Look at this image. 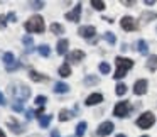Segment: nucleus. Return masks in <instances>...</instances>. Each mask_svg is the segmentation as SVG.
I'll return each mask as SVG.
<instances>
[{"mask_svg":"<svg viewBox=\"0 0 157 137\" xmlns=\"http://www.w3.org/2000/svg\"><path fill=\"white\" fill-rule=\"evenodd\" d=\"M115 65H117V71H115V75H113V78H115V80H122L123 76L127 75V71L133 66V61H132V59H127V58H117L115 59Z\"/></svg>","mask_w":157,"mask_h":137,"instance_id":"1","label":"nucleus"},{"mask_svg":"<svg viewBox=\"0 0 157 137\" xmlns=\"http://www.w3.org/2000/svg\"><path fill=\"white\" fill-rule=\"evenodd\" d=\"M25 31L29 32H44V19L41 15H34L25 22Z\"/></svg>","mask_w":157,"mask_h":137,"instance_id":"2","label":"nucleus"},{"mask_svg":"<svg viewBox=\"0 0 157 137\" xmlns=\"http://www.w3.org/2000/svg\"><path fill=\"white\" fill-rule=\"evenodd\" d=\"M12 95H14L19 102H24V100H27L29 96H31V88L25 86V85H14V88H12Z\"/></svg>","mask_w":157,"mask_h":137,"instance_id":"3","label":"nucleus"},{"mask_svg":"<svg viewBox=\"0 0 157 137\" xmlns=\"http://www.w3.org/2000/svg\"><path fill=\"white\" fill-rule=\"evenodd\" d=\"M154 122H155V117H154L152 112H145L137 119V125H139L140 129H149V127L154 125Z\"/></svg>","mask_w":157,"mask_h":137,"instance_id":"4","label":"nucleus"},{"mask_svg":"<svg viewBox=\"0 0 157 137\" xmlns=\"http://www.w3.org/2000/svg\"><path fill=\"white\" fill-rule=\"evenodd\" d=\"M128 110H130V103L128 102H120V103H117V105H115L113 113H115V117L123 119V117L128 115Z\"/></svg>","mask_w":157,"mask_h":137,"instance_id":"5","label":"nucleus"},{"mask_svg":"<svg viewBox=\"0 0 157 137\" xmlns=\"http://www.w3.org/2000/svg\"><path fill=\"white\" fill-rule=\"evenodd\" d=\"M78 34L81 36V37H85V39H90V37H93V36L96 34V29L93 27V25H83V27H79Z\"/></svg>","mask_w":157,"mask_h":137,"instance_id":"6","label":"nucleus"},{"mask_svg":"<svg viewBox=\"0 0 157 137\" xmlns=\"http://www.w3.org/2000/svg\"><path fill=\"white\" fill-rule=\"evenodd\" d=\"M120 24H122V27L125 29V31H135L137 29V22L133 21L132 17H128V15H125V17L120 21Z\"/></svg>","mask_w":157,"mask_h":137,"instance_id":"7","label":"nucleus"},{"mask_svg":"<svg viewBox=\"0 0 157 137\" xmlns=\"http://www.w3.org/2000/svg\"><path fill=\"white\" fill-rule=\"evenodd\" d=\"M79 15H81V4H76V7L73 9L71 12L66 14V19L71 21V22H78L79 21Z\"/></svg>","mask_w":157,"mask_h":137,"instance_id":"8","label":"nucleus"},{"mask_svg":"<svg viewBox=\"0 0 157 137\" xmlns=\"http://www.w3.org/2000/svg\"><path fill=\"white\" fill-rule=\"evenodd\" d=\"M145 92H147V80H139L133 85V93L135 95H144Z\"/></svg>","mask_w":157,"mask_h":137,"instance_id":"9","label":"nucleus"},{"mask_svg":"<svg viewBox=\"0 0 157 137\" xmlns=\"http://www.w3.org/2000/svg\"><path fill=\"white\" fill-rule=\"evenodd\" d=\"M113 132V123L112 122H103L101 125L98 127V135H108V134Z\"/></svg>","mask_w":157,"mask_h":137,"instance_id":"10","label":"nucleus"},{"mask_svg":"<svg viewBox=\"0 0 157 137\" xmlns=\"http://www.w3.org/2000/svg\"><path fill=\"white\" fill-rule=\"evenodd\" d=\"M7 125H9V129H10L14 134H22V132H24L22 125H21V123H19L15 119H9V120H7Z\"/></svg>","mask_w":157,"mask_h":137,"instance_id":"11","label":"nucleus"},{"mask_svg":"<svg viewBox=\"0 0 157 137\" xmlns=\"http://www.w3.org/2000/svg\"><path fill=\"white\" fill-rule=\"evenodd\" d=\"M85 59V53L83 51H73V53H69L68 54V61L69 63H79V61H83Z\"/></svg>","mask_w":157,"mask_h":137,"instance_id":"12","label":"nucleus"},{"mask_svg":"<svg viewBox=\"0 0 157 137\" xmlns=\"http://www.w3.org/2000/svg\"><path fill=\"white\" fill-rule=\"evenodd\" d=\"M103 102V96L100 95V93H93V95H90L88 98H86V105H96V103Z\"/></svg>","mask_w":157,"mask_h":137,"instance_id":"13","label":"nucleus"},{"mask_svg":"<svg viewBox=\"0 0 157 137\" xmlns=\"http://www.w3.org/2000/svg\"><path fill=\"white\" fill-rule=\"evenodd\" d=\"M68 39H61V41L58 42V54H66V51H68Z\"/></svg>","mask_w":157,"mask_h":137,"instance_id":"14","label":"nucleus"},{"mask_svg":"<svg viewBox=\"0 0 157 137\" xmlns=\"http://www.w3.org/2000/svg\"><path fill=\"white\" fill-rule=\"evenodd\" d=\"M147 68H149L150 71H155V69H157V54L149 56V61H147Z\"/></svg>","mask_w":157,"mask_h":137,"instance_id":"15","label":"nucleus"},{"mask_svg":"<svg viewBox=\"0 0 157 137\" xmlns=\"http://www.w3.org/2000/svg\"><path fill=\"white\" fill-rule=\"evenodd\" d=\"M137 51H139L140 54H147V53H149L147 42H145V41H142V39H140V41H137Z\"/></svg>","mask_w":157,"mask_h":137,"instance_id":"16","label":"nucleus"},{"mask_svg":"<svg viewBox=\"0 0 157 137\" xmlns=\"http://www.w3.org/2000/svg\"><path fill=\"white\" fill-rule=\"evenodd\" d=\"M29 76H31V80H34V81H48V76H42L41 73H37V71H31L29 73Z\"/></svg>","mask_w":157,"mask_h":137,"instance_id":"17","label":"nucleus"},{"mask_svg":"<svg viewBox=\"0 0 157 137\" xmlns=\"http://www.w3.org/2000/svg\"><path fill=\"white\" fill-rule=\"evenodd\" d=\"M4 63H5L7 68L14 66L15 65V63H14V54H12V53H5V54H4Z\"/></svg>","mask_w":157,"mask_h":137,"instance_id":"18","label":"nucleus"},{"mask_svg":"<svg viewBox=\"0 0 157 137\" xmlns=\"http://www.w3.org/2000/svg\"><path fill=\"white\" fill-rule=\"evenodd\" d=\"M69 86L66 85V83H56L54 85V92L56 93H68Z\"/></svg>","mask_w":157,"mask_h":137,"instance_id":"19","label":"nucleus"},{"mask_svg":"<svg viewBox=\"0 0 157 137\" xmlns=\"http://www.w3.org/2000/svg\"><path fill=\"white\" fill-rule=\"evenodd\" d=\"M59 75H61L63 78H66V76H69V75H71V68H69V65H68V63H64V65H63L61 68H59Z\"/></svg>","mask_w":157,"mask_h":137,"instance_id":"20","label":"nucleus"},{"mask_svg":"<svg viewBox=\"0 0 157 137\" xmlns=\"http://www.w3.org/2000/svg\"><path fill=\"white\" fill-rule=\"evenodd\" d=\"M51 120H52V117L51 115H42L41 119H39V125L44 129V127H48L49 123H51Z\"/></svg>","mask_w":157,"mask_h":137,"instance_id":"21","label":"nucleus"},{"mask_svg":"<svg viewBox=\"0 0 157 137\" xmlns=\"http://www.w3.org/2000/svg\"><path fill=\"white\" fill-rule=\"evenodd\" d=\"M86 130V122H79L78 127H76V137H83Z\"/></svg>","mask_w":157,"mask_h":137,"instance_id":"22","label":"nucleus"},{"mask_svg":"<svg viewBox=\"0 0 157 137\" xmlns=\"http://www.w3.org/2000/svg\"><path fill=\"white\" fill-rule=\"evenodd\" d=\"M37 51H39V54H41V56H44V58H48V56L51 54V49H49V46H46V44L39 46V48H37Z\"/></svg>","mask_w":157,"mask_h":137,"instance_id":"23","label":"nucleus"},{"mask_svg":"<svg viewBox=\"0 0 157 137\" xmlns=\"http://www.w3.org/2000/svg\"><path fill=\"white\" fill-rule=\"evenodd\" d=\"M71 117H73V112H69V110H61V112H59V120H61V122L69 120Z\"/></svg>","mask_w":157,"mask_h":137,"instance_id":"24","label":"nucleus"},{"mask_svg":"<svg viewBox=\"0 0 157 137\" xmlns=\"http://www.w3.org/2000/svg\"><path fill=\"white\" fill-rule=\"evenodd\" d=\"M51 32H54V34H63L64 32V27L59 24H51Z\"/></svg>","mask_w":157,"mask_h":137,"instance_id":"25","label":"nucleus"},{"mask_svg":"<svg viewBox=\"0 0 157 137\" xmlns=\"http://www.w3.org/2000/svg\"><path fill=\"white\" fill-rule=\"evenodd\" d=\"M115 92H117V95H125L127 93V86L123 85V83H118V85H117V88H115Z\"/></svg>","mask_w":157,"mask_h":137,"instance_id":"26","label":"nucleus"},{"mask_svg":"<svg viewBox=\"0 0 157 137\" xmlns=\"http://www.w3.org/2000/svg\"><path fill=\"white\" fill-rule=\"evenodd\" d=\"M91 5L96 10H103L105 9V2H100V0H91Z\"/></svg>","mask_w":157,"mask_h":137,"instance_id":"27","label":"nucleus"},{"mask_svg":"<svg viewBox=\"0 0 157 137\" xmlns=\"http://www.w3.org/2000/svg\"><path fill=\"white\" fill-rule=\"evenodd\" d=\"M96 83H98L96 76H86L85 78V85H96Z\"/></svg>","mask_w":157,"mask_h":137,"instance_id":"28","label":"nucleus"},{"mask_svg":"<svg viewBox=\"0 0 157 137\" xmlns=\"http://www.w3.org/2000/svg\"><path fill=\"white\" fill-rule=\"evenodd\" d=\"M100 71H101L103 75L110 73V65H106V63H101V65H100Z\"/></svg>","mask_w":157,"mask_h":137,"instance_id":"29","label":"nucleus"},{"mask_svg":"<svg viewBox=\"0 0 157 137\" xmlns=\"http://www.w3.org/2000/svg\"><path fill=\"white\" fill-rule=\"evenodd\" d=\"M105 39L110 42V44H115V41H117V39H115V36H113L112 32H106V34H105Z\"/></svg>","mask_w":157,"mask_h":137,"instance_id":"30","label":"nucleus"},{"mask_svg":"<svg viewBox=\"0 0 157 137\" xmlns=\"http://www.w3.org/2000/svg\"><path fill=\"white\" fill-rule=\"evenodd\" d=\"M46 102H48V100H46V96H37V98H36V103H37L39 107H44L46 105Z\"/></svg>","mask_w":157,"mask_h":137,"instance_id":"31","label":"nucleus"},{"mask_svg":"<svg viewBox=\"0 0 157 137\" xmlns=\"http://www.w3.org/2000/svg\"><path fill=\"white\" fill-rule=\"evenodd\" d=\"M22 42H24L25 46H29V48H32V37H31V36H24Z\"/></svg>","mask_w":157,"mask_h":137,"instance_id":"32","label":"nucleus"},{"mask_svg":"<svg viewBox=\"0 0 157 137\" xmlns=\"http://www.w3.org/2000/svg\"><path fill=\"white\" fill-rule=\"evenodd\" d=\"M12 108H14V112H22V110H24V105L19 102V103H14V105H12Z\"/></svg>","mask_w":157,"mask_h":137,"instance_id":"33","label":"nucleus"},{"mask_svg":"<svg viewBox=\"0 0 157 137\" xmlns=\"http://www.w3.org/2000/svg\"><path fill=\"white\" fill-rule=\"evenodd\" d=\"M32 9H42L44 7V2H31Z\"/></svg>","mask_w":157,"mask_h":137,"instance_id":"34","label":"nucleus"},{"mask_svg":"<svg viewBox=\"0 0 157 137\" xmlns=\"http://www.w3.org/2000/svg\"><path fill=\"white\" fill-rule=\"evenodd\" d=\"M34 115H36V112H34V110H27V112H25V119H27V120H31Z\"/></svg>","mask_w":157,"mask_h":137,"instance_id":"35","label":"nucleus"},{"mask_svg":"<svg viewBox=\"0 0 157 137\" xmlns=\"http://www.w3.org/2000/svg\"><path fill=\"white\" fill-rule=\"evenodd\" d=\"M157 17V14H144L142 15V19H155Z\"/></svg>","mask_w":157,"mask_h":137,"instance_id":"36","label":"nucleus"},{"mask_svg":"<svg viewBox=\"0 0 157 137\" xmlns=\"http://www.w3.org/2000/svg\"><path fill=\"white\" fill-rule=\"evenodd\" d=\"M5 15H0V27H5Z\"/></svg>","mask_w":157,"mask_h":137,"instance_id":"37","label":"nucleus"},{"mask_svg":"<svg viewBox=\"0 0 157 137\" xmlns=\"http://www.w3.org/2000/svg\"><path fill=\"white\" fill-rule=\"evenodd\" d=\"M7 19H9L10 22H15V14H12V12H10V14L7 15Z\"/></svg>","mask_w":157,"mask_h":137,"instance_id":"38","label":"nucleus"},{"mask_svg":"<svg viewBox=\"0 0 157 137\" xmlns=\"http://www.w3.org/2000/svg\"><path fill=\"white\" fill-rule=\"evenodd\" d=\"M5 103H7L5 102V96L2 95V92H0V105H5Z\"/></svg>","mask_w":157,"mask_h":137,"instance_id":"39","label":"nucleus"},{"mask_svg":"<svg viewBox=\"0 0 157 137\" xmlns=\"http://www.w3.org/2000/svg\"><path fill=\"white\" fill-rule=\"evenodd\" d=\"M51 137H61V135H59L58 130H52V132H51Z\"/></svg>","mask_w":157,"mask_h":137,"instance_id":"40","label":"nucleus"},{"mask_svg":"<svg viewBox=\"0 0 157 137\" xmlns=\"http://www.w3.org/2000/svg\"><path fill=\"white\" fill-rule=\"evenodd\" d=\"M0 137H5V134H4V132H2V130H0Z\"/></svg>","mask_w":157,"mask_h":137,"instance_id":"41","label":"nucleus"},{"mask_svg":"<svg viewBox=\"0 0 157 137\" xmlns=\"http://www.w3.org/2000/svg\"><path fill=\"white\" fill-rule=\"evenodd\" d=\"M117 137H125V135H122V134H118V135H117Z\"/></svg>","mask_w":157,"mask_h":137,"instance_id":"42","label":"nucleus"},{"mask_svg":"<svg viewBox=\"0 0 157 137\" xmlns=\"http://www.w3.org/2000/svg\"><path fill=\"white\" fill-rule=\"evenodd\" d=\"M142 137H149V135H142Z\"/></svg>","mask_w":157,"mask_h":137,"instance_id":"43","label":"nucleus"}]
</instances>
